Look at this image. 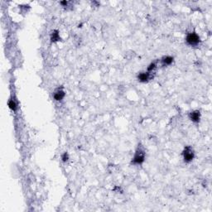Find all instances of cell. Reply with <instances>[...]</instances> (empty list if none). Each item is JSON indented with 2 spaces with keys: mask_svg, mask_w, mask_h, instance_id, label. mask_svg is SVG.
Listing matches in <instances>:
<instances>
[{
  "mask_svg": "<svg viewBox=\"0 0 212 212\" xmlns=\"http://www.w3.org/2000/svg\"><path fill=\"white\" fill-rule=\"evenodd\" d=\"M145 158H146V153H145L144 148H143L141 145H138L131 163L133 165L138 166V165H141L144 163Z\"/></svg>",
  "mask_w": 212,
  "mask_h": 212,
  "instance_id": "1",
  "label": "cell"
},
{
  "mask_svg": "<svg viewBox=\"0 0 212 212\" xmlns=\"http://www.w3.org/2000/svg\"><path fill=\"white\" fill-rule=\"evenodd\" d=\"M186 42L188 46H197L200 42V38L196 32H190L187 35Z\"/></svg>",
  "mask_w": 212,
  "mask_h": 212,
  "instance_id": "2",
  "label": "cell"
},
{
  "mask_svg": "<svg viewBox=\"0 0 212 212\" xmlns=\"http://www.w3.org/2000/svg\"><path fill=\"white\" fill-rule=\"evenodd\" d=\"M182 157H183L185 163H191L195 157V153H194L193 148L190 146H187L182 152Z\"/></svg>",
  "mask_w": 212,
  "mask_h": 212,
  "instance_id": "3",
  "label": "cell"
},
{
  "mask_svg": "<svg viewBox=\"0 0 212 212\" xmlns=\"http://www.w3.org/2000/svg\"><path fill=\"white\" fill-rule=\"evenodd\" d=\"M153 74L150 73V72H148V71H144V72H140L139 74L137 76V79L139 82H142V83H146V82H148L149 80H153Z\"/></svg>",
  "mask_w": 212,
  "mask_h": 212,
  "instance_id": "4",
  "label": "cell"
},
{
  "mask_svg": "<svg viewBox=\"0 0 212 212\" xmlns=\"http://www.w3.org/2000/svg\"><path fill=\"white\" fill-rule=\"evenodd\" d=\"M66 93H65L63 88H57L53 93V98L56 101H62L65 98Z\"/></svg>",
  "mask_w": 212,
  "mask_h": 212,
  "instance_id": "5",
  "label": "cell"
},
{
  "mask_svg": "<svg viewBox=\"0 0 212 212\" xmlns=\"http://www.w3.org/2000/svg\"><path fill=\"white\" fill-rule=\"evenodd\" d=\"M189 119L193 122V123H199L200 119V113L199 110L191 111L189 114Z\"/></svg>",
  "mask_w": 212,
  "mask_h": 212,
  "instance_id": "6",
  "label": "cell"
},
{
  "mask_svg": "<svg viewBox=\"0 0 212 212\" xmlns=\"http://www.w3.org/2000/svg\"><path fill=\"white\" fill-rule=\"evenodd\" d=\"M173 62H174V58L171 56H165L161 59V62H162V65L163 66H171L173 63Z\"/></svg>",
  "mask_w": 212,
  "mask_h": 212,
  "instance_id": "7",
  "label": "cell"
},
{
  "mask_svg": "<svg viewBox=\"0 0 212 212\" xmlns=\"http://www.w3.org/2000/svg\"><path fill=\"white\" fill-rule=\"evenodd\" d=\"M50 39L52 42H56L61 41V37H60V32L58 30H53L52 33L50 35Z\"/></svg>",
  "mask_w": 212,
  "mask_h": 212,
  "instance_id": "8",
  "label": "cell"
},
{
  "mask_svg": "<svg viewBox=\"0 0 212 212\" xmlns=\"http://www.w3.org/2000/svg\"><path fill=\"white\" fill-rule=\"evenodd\" d=\"M8 105L10 109H12V111L17 110V108H18V105H17V102L15 101V99H10L8 102Z\"/></svg>",
  "mask_w": 212,
  "mask_h": 212,
  "instance_id": "9",
  "label": "cell"
},
{
  "mask_svg": "<svg viewBox=\"0 0 212 212\" xmlns=\"http://www.w3.org/2000/svg\"><path fill=\"white\" fill-rule=\"evenodd\" d=\"M156 67H157V62H152L151 64H149L148 68H147V71L152 73V72L156 69Z\"/></svg>",
  "mask_w": 212,
  "mask_h": 212,
  "instance_id": "10",
  "label": "cell"
},
{
  "mask_svg": "<svg viewBox=\"0 0 212 212\" xmlns=\"http://www.w3.org/2000/svg\"><path fill=\"white\" fill-rule=\"evenodd\" d=\"M62 159L63 162H67L68 159H69V155L66 152H65L62 155Z\"/></svg>",
  "mask_w": 212,
  "mask_h": 212,
  "instance_id": "11",
  "label": "cell"
},
{
  "mask_svg": "<svg viewBox=\"0 0 212 212\" xmlns=\"http://www.w3.org/2000/svg\"><path fill=\"white\" fill-rule=\"evenodd\" d=\"M60 3H61V4H62L63 7H66L68 4V2L67 1H62V2H61Z\"/></svg>",
  "mask_w": 212,
  "mask_h": 212,
  "instance_id": "12",
  "label": "cell"
}]
</instances>
